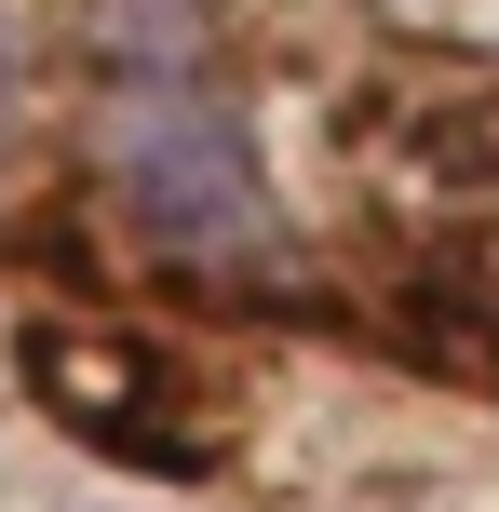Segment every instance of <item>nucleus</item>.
<instances>
[{
	"instance_id": "obj_2",
	"label": "nucleus",
	"mask_w": 499,
	"mask_h": 512,
	"mask_svg": "<svg viewBox=\"0 0 499 512\" xmlns=\"http://www.w3.org/2000/svg\"><path fill=\"white\" fill-rule=\"evenodd\" d=\"M0 108H14V27H0Z\"/></svg>"
},
{
	"instance_id": "obj_1",
	"label": "nucleus",
	"mask_w": 499,
	"mask_h": 512,
	"mask_svg": "<svg viewBox=\"0 0 499 512\" xmlns=\"http://www.w3.org/2000/svg\"><path fill=\"white\" fill-rule=\"evenodd\" d=\"M95 108H108V162L149 203V230H176V243H243L257 230L243 122L216 108V68H203L176 0H108L95 14Z\"/></svg>"
}]
</instances>
